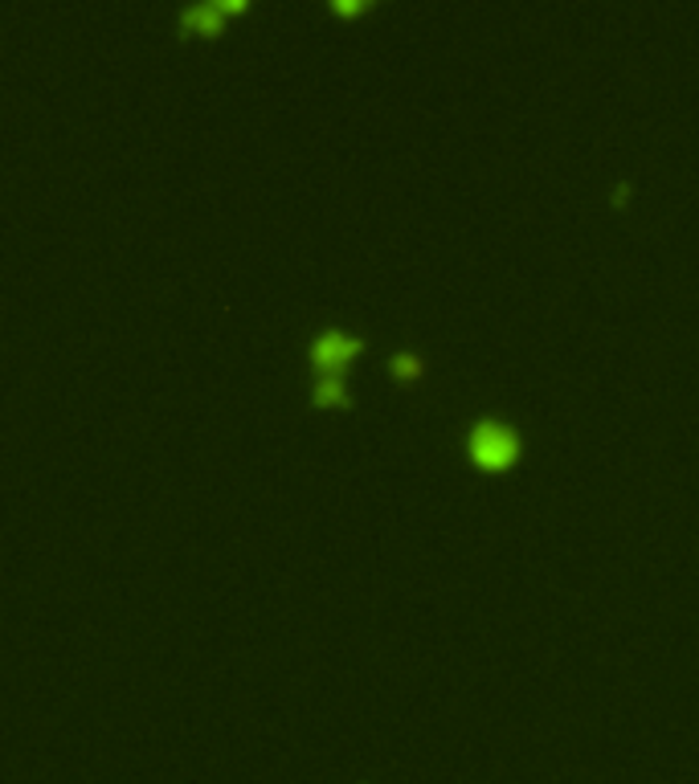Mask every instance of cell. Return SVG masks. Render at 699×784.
Here are the masks:
<instances>
[{"label": "cell", "mask_w": 699, "mask_h": 784, "mask_svg": "<svg viewBox=\"0 0 699 784\" xmlns=\"http://www.w3.org/2000/svg\"><path fill=\"white\" fill-rule=\"evenodd\" d=\"M467 445H471V454L483 462V466H503L511 454H516V433L496 418H483L475 421L471 433H467Z\"/></svg>", "instance_id": "cell-1"}, {"label": "cell", "mask_w": 699, "mask_h": 784, "mask_svg": "<svg viewBox=\"0 0 699 784\" xmlns=\"http://www.w3.org/2000/svg\"><path fill=\"white\" fill-rule=\"evenodd\" d=\"M352 352H357V340L343 335V331H319L316 340H311V360H316L323 372H331V368L340 364V360H348Z\"/></svg>", "instance_id": "cell-2"}, {"label": "cell", "mask_w": 699, "mask_h": 784, "mask_svg": "<svg viewBox=\"0 0 699 784\" xmlns=\"http://www.w3.org/2000/svg\"><path fill=\"white\" fill-rule=\"evenodd\" d=\"M238 4H242V0H197V4H184L180 21L197 29H213L217 21H221V13H226V9H238Z\"/></svg>", "instance_id": "cell-3"}, {"label": "cell", "mask_w": 699, "mask_h": 784, "mask_svg": "<svg viewBox=\"0 0 699 784\" xmlns=\"http://www.w3.org/2000/svg\"><path fill=\"white\" fill-rule=\"evenodd\" d=\"M316 401H343V384L336 380V372H323L316 380Z\"/></svg>", "instance_id": "cell-4"}, {"label": "cell", "mask_w": 699, "mask_h": 784, "mask_svg": "<svg viewBox=\"0 0 699 784\" xmlns=\"http://www.w3.org/2000/svg\"><path fill=\"white\" fill-rule=\"evenodd\" d=\"M393 372H401V376L418 372V355L413 352H393Z\"/></svg>", "instance_id": "cell-5"}, {"label": "cell", "mask_w": 699, "mask_h": 784, "mask_svg": "<svg viewBox=\"0 0 699 784\" xmlns=\"http://www.w3.org/2000/svg\"><path fill=\"white\" fill-rule=\"evenodd\" d=\"M331 9L336 13H352V9H360V0H331Z\"/></svg>", "instance_id": "cell-6"}]
</instances>
